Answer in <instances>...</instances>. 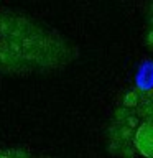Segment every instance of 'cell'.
<instances>
[{"mask_svg": "<svg viewBox=\"0 0 153 158\" xmlns=\"http://www.w3.org/2000/svg\"><path fill=\"white\" fill-rule=\"evenodd\" d=\"M135 148L143 156L153 158V123L143 122L135 132Z\"/></svg>", "mask_w": 153, "mask_h": 158, "instance_id": "1", "label": "cell"}, {"mask_svg": "<svg viewBox=\"0 0 153 158\" xmlns=\"http://www.w3.org/2000/svg\"><path fill=\"white\" fill-rule=\"evenodd\" d=\"M137 102H138V97H137L135 92H128V94H125V97H123V106L125 107H135Z\"/></svg>", "mask_w": 153, "mask_h": 158, "instance_id": "2", "label": "cell"}, {"mask_svg": "<svg viewBox=\"0 0 153 158\" xmlns=\"http://www.w3.org/2000/svg\"><path fill=\"white\" fill-rule=\"evenodd\" d=\"M151 117H153V115H151Z\"/></svg>", "mask_w": 153, "mask_h": 158, "instance_id": "4", "label": "cell"}, {"mask_svg": "<svg viewBox=\"0 0 153 158\" xmlns=\"http://www.w3.org/2000/svg\"><path fill=\"white\" fill-rule=\"evenodd\" d=\"M148 43L153 44V31H150V35H148Z\"/></svg>", "mask_w": 153, "mask_h": 158, "instance_id": "3", "label": "cell"}]
</instances>
